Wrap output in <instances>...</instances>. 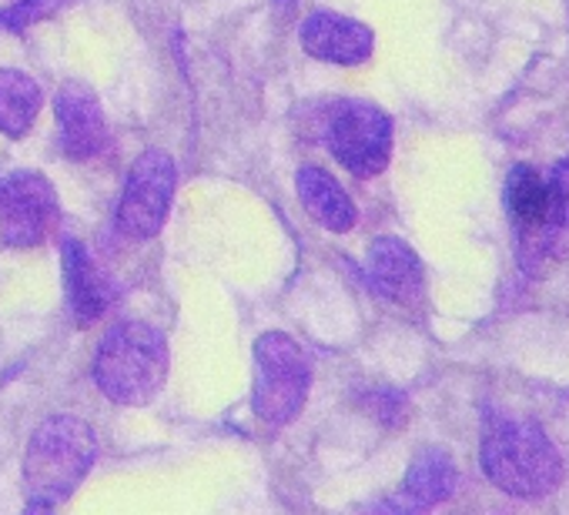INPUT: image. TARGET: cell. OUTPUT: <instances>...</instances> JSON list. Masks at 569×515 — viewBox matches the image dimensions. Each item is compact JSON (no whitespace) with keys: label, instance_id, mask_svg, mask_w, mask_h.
Here are the masks:
<instances>
[{"label":"cell","instance_id":"9","mask_svg":"<svg viewBox=\"0 0 569 515\" xmlns=\"http://www.w3.org/2000/svg\"><path fill=\"white\" fill-rule=\"evenodd\" d=\"M54 118L61 131V151L71 161H91L108 148V121H104L98 94L88 84L68 81L58 91Z\"/></svg>","mask_w":569,"mask_h":515},{"label":"cell","instance_id":"7","mask_svg":"<svg viewBox=\"0 0 569 515\" xmlns=\"http://www.w3.org/2000/svg\"><path fill=\"white\" fill-rule=\"evenodd\" d=\"M329 148L356 178H376L392 158V121L382 108L352 101L342 104L329 124Z\"/></svg>","mask_w":569,"mask_h":515},{"label":"cell","instance_id":"10","mask_svg":"<svg viewBox=\"0 0 569 515\" xmlns=\"http://www.w3.org/2000/svg\"><path fill=\"white\" fill-rule=\"evenodd\" d=\"M366 275L376 292L396 305H412L422 299V262L402 238H376L366 254Z\"/></svg>","mask_w":569,"mask_h":515},{"label":"cell","instance_id":"12","mask_svg":"<svg viewBox=\"0 0 569 515\" xmlns=\"http://www.w3.org/2000/svg\"><path fill=\"white\" fill-rule=\"evenodd\" d=\"M64 262V289H68V305L78 325H94L108 305H111V289L94 269L91 254L81 241H64L61 248Z\"/></svg>","mask_w":569,"mask_h":515},{"label":"cell","instance_id":"15","mask_svg":"<svg viewBox=\"0 0 569 515\" xmlns=\"http://www.w3.org/2000/svg\"><path fill=\"white\" fill-rule=\"evenodd\" d=\"M41 88L21 71H0V134L24 138L41 111Z\"/></svg>","mask_w":569,"mask_h":515},{"label":"cell","instance_id":"17","mask_svg":"<svg viewBox=\"0 0 569 515\" xmlns=\"http://www.w3.org/2000/svg\"><path fill=\"white\" fill-rule=\"evenodd\" d=\"M54 8H58V0H21V4L0 11V28L24 31V28H31L34 21L48 18Z\"/></svg>","mask_w":569,"mask_h":515},{"label":"cell","instance_id":"18","mask_svg":"<svg viewBox=\"0 0 569 515\" xmlns=\"http://www.w3.org/2000/svg\"><path fill=\"white\" fill-rule=\"evenodd\" d=\"M366 412L372 418H379L382 425H399L406 418V405H402V398L396 392H372L366 398Z\"/></svg>","mask_w":569,"mask_h":515},{"label":"cell","instance_id":"5","mask_svg":"<svg viewBox=\"0 0 569 515\" xmlns=\"http://www.w3.org/2000/svg\"><path fill=\"white\" fill-rule=\"evenodd\" d=\"M516 258L519 269L532 279H542L569 258V154L546 174V198L539 214L516 228Z\"/></svg>","mask_w":569,"mask_h":515},{"label":"cell","instance_id":"4","mask_svg":"<svg viewBox=\"0 0 569 515\" xmlns=\"http://www.w3.org/2000/svg\"><path fill=\"white\" fill-rule=\"evenodd\" d=\"M312 388V365L306 349L284 332H264L254 342L251 408L264 425H289Z\"/></svg>","mask_w":569,"mask_h":515},{"label":"cell","instance_id":"14","mask_svg":"<svg viewBox=\"0 0 569 515\" xmlns=\"http://www.w3.org/2000/svg\"><path fill=\"white\" fill-rule=\"evenodd\" d=\"M456 482H459V475H456L452 458L439 448H422L412 458L392 505L396 508H432L452 495Z\"/></svg>","mask_w":569,"mask_h":515},{"label":"cell","instance_id":"13","mask_svg":"<svg viewBox=\"0 0 569 515\" xmlns=\"http://www.w3.org/2000/svg\"><path fill=\"white\" fill-rule=\"evenodd\" d=\"M299 184V198H302V208L309 211V218L316 224H322L326 231H352L356 228V204L352 198L346 194V188L339 184V178L319 164H306L296 178Z\"/></svg>","mask_w":569,"mask_h":515},{"label":"cell","instance_id":"2","mask_svg":"<svg viewBox=\"0 0 569 515\" xmlns=\"http://www.w3.org/2000/svg\"><path fill=\"white\" fill-rule=\"evenodd\" d=\"M98 458L91 425L74 415H54L41 422L24 452L28 508H54L88 478Z\"/></svg>","mask_w":569,"mask_h":515},{"label":"cell","instance_id":"3","mask_svg":"<svg viewBox=\"0 0 569 515\" xmlns=\"http://www.w3.org/2000/svg\"><path fill=\"white\" fill-rule=\"evenodd\" d=\"M168 378V342L144 322L111 329L94 359L98 388L118 405H148Z\"/></svg>","mask_w":569,"mask_h":515},{"label":"cell","instance_id":"8","mask_svg":"<svg viewBox=\"0 0 569 515\" xmlns=\"http://www.w3.org/2000/svg\"><path fill=\"white\" fill-rule=\"evenodd\" d=\"M174 198V161L164 151H144L128 174L121 204H118V228L134 238L148 241L154 238L171 211Z\"/></svg>","mask_w":569,"mask_h":515},{"label":"cell","instance_id":"6","mask_svg":"<svg viewBox=\"0 0 569 515\" xmlns=\"http://www.w3.org/2000/svg\"><path fill=\"white\" fill-rule=\"evenodd\" d=\"M61 218L54 184L38 171H18L0 181V244L38 248L44 244Z\"/></svg>","mask_w":569,"mask_h":515},{"label":"cell","instance_id":"11","mask_svg":"<svg viewBox=\"0 0 569 515\" xmlns=\"http://www.w3.org/2000/svg\"><path fill=\"white\" fill-rule=\"evenodd\" d=\"M302 48L326 64H366L376 51V34L362 21L322 11L302 24Z\"/></svg>","mask_w":569,"mask_h":515},{"label":"cell","instance_id":"1","mask_svg":"<svg viewBox=\"0 0 569 515\" xmlns=\"http://www.w3.org/2000/svg\"><path fill=\"white\" fill-rule=\"evenodd\" d=\"M479 458L486 478L516 498H539L552 492L562 478L559 452L532 418L489 412L482 425Z\"/></svg>","mask_w":569,"mask_h":515},{"label":"cell","instance_id":"16","mask_svg":"<svg viewBox=\"0 0 569 515\" xmlns=\"http://www.w3.org/2000/svg\"><path fill=\"white\" fill-rule=\"evenodd\" d=\"M546 198V174L529 164H516L506 178V211L512 218V231L529 224Z\"/></svg>","mask_w":569,"mask_h":515}]
</instances>
